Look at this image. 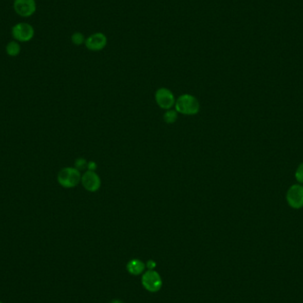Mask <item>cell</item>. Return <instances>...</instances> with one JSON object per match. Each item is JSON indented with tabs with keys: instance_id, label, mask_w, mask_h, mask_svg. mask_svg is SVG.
I'll return each instance as SVG.
<instances>
[{
	"instance_id": "obj_10",
	"label": "cell",
	"mask_w": 303,
	"mask_h": 303,
	"mask_svg": "<svg viewBox=\"0 0 303 303\" xmlns=\"http://www.w3.org/2000/svg\"><path fill=\"white\" fill-rule=\"evenodd\" d=\"M126 269L129 274L139 276L145 272L146 267H145V262L141 261L140 259H132L128 261V263L126 265Z\"/></svg>"
},
{
	"instance_id": "obj_14",
	"label": "cell",
	"mask_w": 303,
	"mask_h": 303,
	"mask_svg": "<svg viewBox=\"0 0 303 303\" xmlns=\"http://www.w3.org/2000/svg\"><path fill=\"white\" fill-rule=\"evenodd\" d=\"M294 178L296 179L298 184H303V162L300 163L297 167L294 173Z\"/></svg>"
},
{
	"instance_id": "obj_15",
	"label": "cell",
	"mask_w": 303,
	"mask_h": 303,
	"mask_svg": "<svg viewBox=\"0 0 303 303\" xmlns=\"http://www.w3.org/2000/svg\"><path fill=\"white\" fill-rule=\"evenodd\" d=\"M88 162L84 158H78L75 162H74V168H78V171L80 169H84V168H87Z\"/></svg>"
},
{
	"instance_id": "obj_8",
	"label": "cell",
	"mask_w": 303,
	"mask_h": 303,
	"mask_svg": "<svg viewBox=\"0 0 303 303\" xmlns=\"http://www.w3.org/2000/svg\"><path fill=\"white\" fill-rule=\"evenodd\" d=\"M84 44L88 50L92 52H99L107 46V36H105L103 33H94L91 34L87 39H85Z\"/></svg>"
},
{
	"instance_id": "obj_13",
	"label": "cell",
	"mask_w": 303,
	"mask_h": 303,
	"mask_svg": "<svg viewBox=\"0 0 303 303\" xmlns=\"http://www.w3.org/2000/svg\"><path fill=\"white\" fill-rule=\"evenodd\" d=\"M71 42L74 45H83L85 42L84 35L80 32H74L71 36Z\"/></svg>"
},
{
	"instance_id": "obj_11",
	"label": "cell",
	"mask_w": 303,
	"mask_h": 303,
	"mask_svg": "<svg viewBox=\"0 0 303 303\" xmlns=\"http://www.w3.org/2000/svg\"><path fill=\"white\" fill-rule=\"evenodd\" d=\"M22 46L19 42L15 40H12L6 46V52L10 57H17L21 53Z\"/></svg>"
},
{
	"instance_id": "obj_12",
	"label": "cell",
	"mask_w": 303,
	"mask_h": 303,
	"mask_svg": "<svg viewBox=\"0 0 303 303\" xmlns=\"http://www.w3.org/2000/svg\"><path fill=\"white\" fill-rule=\"evenodd\" d=\"M163 119H164L165 123H168V124L175 123L178 119V112L176 110H167L163 116Z\"/></svg>"
},
{
	"instance_id": "obj_19",
	"label": "cell",
	"mask_w": 303,
	"mask_h": 303,
	"mask_svg": "<svg viewBox=\"0 0 303 303\" xmlns=\"http://www.w3.org/2000/svg\"><path fill=\"white\" fill-rule=\"evenodd\" d=\"M0 303H4V302H2V301H0Z\"/></svg>"
},
{
	"instance_id": "obj_9",
	"label": "cell",
	"mask_w": 303,
	"mask_h": 303,
	"mask_svg": "<svg viewBox=\"0 0 303 303\" xmlns=\"http://www.w3.org/2000/svg\"><path fill=\"white\" fill-rule=\"evenodd\" d=\"M81 183L83 184L84 189L90 193L97 192L101 185L100 177L98 176L97 173H95V171H86L82 176Z\"/></svg>"
},
{
	"instance_id": "obj_3",
	"label": "cell",
	"mask_w": 303,
	"mask_h": 303,
	"mask_svg": "<svg viewBox=\"0 0 303 303\" xmlns=\"http://www.w3.org/2000/svg\"><path fill=\"white\" fill-rule=\"evenodd\" d=\"M11 34L13 40L19 43H27L31 41L35 36L34 27L28 23H19L13 25L11 29Z\"/></svg>"
},
{
	"instance_id": "obj_1",
	"label": "cell",
	"mask_w": 303,
	"mask_h": 303,
	"mask_svg": "<svg viewBox=\"0 0 303 303\" xmlns=\"http://www.w3.org/2000/svg\"><path fill=\"white\" fill-rule=\"evenodd\" d=\"M175 108L178 113L184 116H194L199 113L200 105L199 100L190 94H184L176 100Z\"/></svg>"
},
{
	"instance_id": "obj_16",
	"label": "cell",
	"mask_w": 303,
	"mask_h": 303,
	"mask_svg": "<svg viewBox=\"0 0 303 303\" xmlns=\"http://www.w3.org/2000/svg\"><path fill=\"white\" fill-rule=\"evenodd\" d=\"M157 266V263L155 262L154 260H149L147 262L145 263V267L147 270H155V268Z\"/></svg>"
},
{
	"instance_id": "obj_18",
	"label": "cell",
	"mask_w": 303,
	"mask_h": 303,
	"mask_svg": "<svg viewBox=\"0 0 303 303\" xmlns=\"http://www.w3.org/2000/svg\"><path fill=\"white\" fill-rule=\"evenodd\" d=\"M110 303H123V301H122V300H112V301H111V302Z\"/></svg>"
},
{
	"instance_id": "obj_4",
	"label": "cell",
	"mask_w": 303,
	"mask_h": 303,
	"mask_svg": "<svg viewBox=\"0 0 303 303\" xmlns=\"http://www.w3.org/2000/svg\"><path fill=\"white\" fill-rule=\"evenodd\" d=\"M141 283L145 290L150 293H157L162 287V278L158 271L147 270L142 274Z\"/></svg>"
},
{
	"instance_id": "obj_17",
	"label": "cell",
	"mask_w": 303,
	"mask_h": 303,
	"mask_svg": "<svg viewBox=\"0 0 303 303\" xmlns=\"http://www.w3.org/2000/svg\"><path fill=\"white\" fill-rule=\"evenodd\" d=\"M96 168H97V165H96V163H95V162H93V161H90V162H88V171H95Z\"/></svg>"
},
{
	"instance_id": "obj_2",
	"label": "cell",
	"mask_w": 303,
	"mask_h": 303,
	"mask_svg": "<svg viewBox=\"0 0 303 303\" xmlns=\"http://www.w3.org/2000/svg\"><path fill=\"white\" fill-rule=\"evenodd\" d=\"M80 171L78 168H72V167H66L60 171L57 176V180L60 185L62 187L70 189L78 186L79 183H81Z\"/></svg>"
},
{
	"instance_id": "obj_6",
	"label": "cell",
	"mask_w": 303,
	"mask_h": 303,
	"mask_svg": "<svg viewBox=\"0 0 303 303\" xmlns=\"http://www.w3.org/2000/svg\"><path fill=\"white\" fill-rule=\"evenodd\" d=\"M13 10L17 15L23 18H29L36 12V0H14Z\"/></svg>"
},
{
	"instance_id": "obj_7",
	"label": "cell",
	"mask_w": 303,
	"mask_h": 303,
	"mask_svg": "<svg viewBox=\"0 0 303 303\" xmlns=\"http://www.w3.org/2000/svg\"><path fill=\"white\" fill-rule=\"evenodd\" d=\"M155 100L159 107L165 110L171 109L176 104L174 94L167 88H160L156 90Z\"/></svg>"
},
{
	"instance_id": "obj_5",
	"label": "cell",
	"mask_w": 303,
	"mask_h": 303,
	"mask_svg": "<svg viewBox=\"0 0 303 303\" xmlns=\"http://www.w3.org/2000/svg\"><path fill=\"white\" fill-rule=\"evenodd\" d=\"M288 206L293 210H300L303 207V184H292L288 188L286 195Z\"/></svg>"
}]
</instances>
